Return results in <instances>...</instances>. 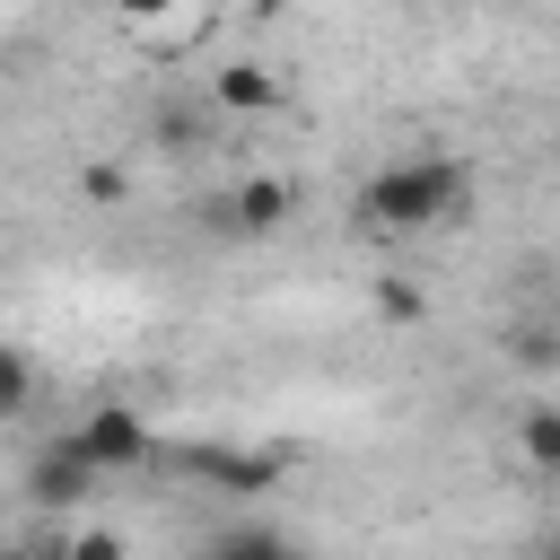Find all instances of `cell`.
I'll return each instance as SVG.
<instances>
[{
  "label": "cell",
  "instance_id": "1",
  "mask_svg": "<svg viewBox=\"0 0 560 560\" xmlns=\"http://www.w3.org/2000/svg\"><path fill=\"white\" fill-rule=\"evenodd\" d=\"M464 192H472L464 158L411 149V158H385V166L359 184V219H368L376 236H429V228H446V219L464 210Z\"/></svg>",
  "mask_w": 560,
  "mask_h": 560
},
{
  "label": "cell",
  "instance_id": "2",
  "mask_svg": "<svg viewBox=\"0 0 560 560\" xmlns=\"http://www.w3.org/2000/svg\"><path fill=\"white\" fill-rule=\"evenodd\" d=\"M70 455L105 481V472H140L149 455H158V429L140 420V402H96V411H79L70 420Z\"/></svg>",
  "mask_w": 560,
  "mask_h": 560
},
{
  "label": "cell",
  "instance_id": "3",
  "mask_svg": "<svg viewBox=\"0 0 560 560\" xmlns=\"http://www.w3.org/2000/svg\"><path fill=\"white\" fill-rule=\"evenodd\" d=\"M280 96H289V79H280L271 61H228V70H210V105H219V114H236V122L280 114Z\"/></svg>",
  "mask_w": 560,
  "mask_h": 560
},
{
  "label": "cell",
  "instance_id": "4",
  "mask_svg": "<svg viewBox=\"0 0 560 560\" xmlns=\"http://www.w3.org/2000/svg\"><path fill=\"white\" fill-rule=\"evenodd\" d=\"M122 35L140 52H184V44L210 35V9H122Z\"/></svg>",
  "mask_w": 560,
  "mask_h": 560
},
{
  "label": "cell",
  "instance_id": "5",
  "mask_svg": "<svg viewBox=\"0 0 560 560\" xmlns=\"http://www.w3.org/2000/svg\"><path fill=\"white\" fill-rule=\"evenodd\" d=\"M88 481H96V472L70 455V438H52V446L26 464V490H35V508H70V499H88Z\"/></svg>",
  "mask_w": 560,
  "mask_h": 560
},
{
  "label": "cell",
  "instance_id": "6",
  "mask_svg": "<svg viewBox=\"0 0 560 560\" xmlns=\"http://www.w3.org/2000/svg\"><path fill=\"white\" fill-rule=\"evenodd\" d=\"M289 201H298V192H289V175H254V184H236V201H228V210H236V228H245V236H271V228L289 219Z\"/></svg>",
  "mask_w": 560,
  "mask_h": 560
},
{
  "label": "cell",
  "instance_id": "7",
  "mask_svg": "<svg viewBox=\"0 0 560 560\" xmlns=\"http://www.w3.org/2000/svg\"><path fill=\"white\" fill-rule=\"evenodd\" d=\"M210 560H315V551L289 542V534H262V525H236V534L210 542Z\"/></svg>",
  "mask_w": 560,
  "mask_h": 560
},
{
  "label": "cell",
  "instance_id": "8",
  "mask_svg": "<svg viewBox=\"0 0 560 560\" xmlns=\"http://www.w3.org/2000/svg\"><path fill=\"white\" fill-rule=\"evenodd\" d=\"M516 446H525V464L560 472V411H551V402H534V411L516 420Z\"/></svg>",
  "mask_w": 560,
  "mask_h": 560
},
{
  "label": "cell",
  "instance_id": "9",
  "mask_svg": "<svg viewBox=\"0 0 560 560\" xmlns=\"http://www.w3.org/2000/svg\"><path fill=\"white\" fill-rule=\"evenodd\" d=\"M26 402H35V359L18 341H0V420H18Z\"/></svg>",
  "mask_w": 560,
  "mask_h": 560
},
{
  "label": "cell",
  "instance_id": "10",
  "mask_svg": "<svg viewBox=\"0 0 560 560\" xmlns=\"http://www.w3.org/2000/svg\"><path fill=\"white\" fill-rule=\"evenodd\" d=\"M201 472H210V481H236V490L280 481V464H271V455H201Z\"/></svg>",
  "mask_w": 560,
  "mask_h": 560
},
{
  "label": "cell",
  "instance_id": "11",
  "mask_svg": "<svg viewBox=\"0 0 560 560\" xmlns=\"http://www.w3.org/2000/svg\"><path fill=\"white\" fill-rule=\"evenodd\" d=\"M61 560H131V551H122V534L88 525V534H70V542H61Z\"/></svg>",
  "mask_w": 560,
  "mask_h": 560
},
{
  "label": "cell",
  "instance_id": "12",
  "mask_svg": "<svg viewBox=\"0 0 560 560\" xmlns=\"http://www.w3.org/2000/svg\"><path fill=\"white\" fill-rule=\"evenodd\" d=\"M9 560H61V551H9Z\"/></svg>",
  "mask_w": 560,
  "mask_h": 560
}]
</instances>
